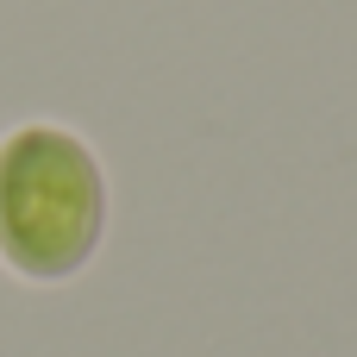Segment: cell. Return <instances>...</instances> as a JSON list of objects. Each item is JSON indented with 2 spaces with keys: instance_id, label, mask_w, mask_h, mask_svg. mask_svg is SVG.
Listing matches in <instances>:
<instances>
[{
  "instance_id": "obj_1",
  "label": "cell",
  "mask_w": 357,
  "mask_h": 357,
  "mask_svg": "<svg viewBox=\"0 0 357 357\" xmlns=\"http://www.w3.org/2000/svg\"><path fill=\"white\" fill-rule=\"evenodd\" d=\"M94 232V169L63 132H25L0 157V245L56 276L88 251Z\"/></svg>"
}]
</instances>
